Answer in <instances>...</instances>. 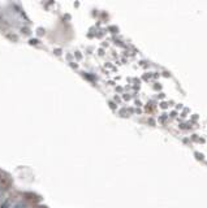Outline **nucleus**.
<instances>
[{
    "mask_svg": "<svg viewBox=\"0 0 207 208\" xmlns=\"http://www.w3.org/2000/svg\"><path fill=\"white\" fill-rule=\"evenodd\" d=\"M11 203H9V200H5V202L2 203V206H0V208H9Z\"/></svg>",
    "mask_w": 207,
    "mask_h": 208,
    "instance_id": "obj_1",
    "label": "nucleus"
},
{
    "mask_svg": "<svg viewBox=\"0 0 207 208\" xmlns=\"http://www.w3.org/2000/svg\"><path fill=\"white\" fill-rule=\"evenodd\" d=\"M13 208H25V206L22 204V203H20V204H17L16 207H13Z\"/></svg>",
    "mask_w": 207,
    "mask_h": 208,
    "instance_id": "obj_2",
    "label": "nucleus"
}]
</instances>
